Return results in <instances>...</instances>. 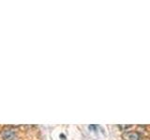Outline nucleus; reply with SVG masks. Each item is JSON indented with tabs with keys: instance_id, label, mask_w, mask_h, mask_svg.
<instances>
[{
	"instance_id": "nucleus-3",
	"label": "nucleus",
	"mask_w": 150,
	"mask_h": 140,
	"mask_svg": "<svg viewBox=\"0 0 150 140\" xmlns=\"http://www.w3.org/2000/svg\"><path fill=\"white\" fill-rule=\"evenodd\" d=\"M130 127V125H118V128H120L122 131H125L127 129H129Z\"/></svg>"
},
{
	"instance_id": "nucleus-2",
	"label": "nucleus",
	"mask_w": 150,
	"mask_h": 140,
	"mask_svg": "<svg viewBox=\"0 0 150 140\" xmlns=\"http://www.w3.org/2000/svg\"><path fill=\"white\" fill-rule=\"evenodd\" d=\"M126 140H141V135L137 132H127L123 134Z\"/></svg>"
},
{
	"instance_id": "nucleus-1",
	"label": "nucleus",
	"mask_w": 150,
	"mask_h": 140,
	"mask_svg": "<svg viewBox=\"0 0 150 140\" xmlns=\"http://www.w3.org/2000/svg\"><path fill=\"white\" fill-rule=\"evenodd\" d=\"M2 138L3 140H16L17 134L11 129H6L2 132Z\"/></svg>"
},
{
	"instance_id": "nucleus-4",
	"label": "nucleus",
	"mask_w": 150,
	"mask_h": 140,
	"mask_svg": "<svg viewBox=\"0 0 150 140\" xmlns=\"http://www.w3.org/2000/svg\"><path fill=\"white\" fill-rule=\"evenodd\" d=\"M96 128H97L96 125H90V126H89V129H90V130H96Z\"/></svg>"
}]
</instances>
